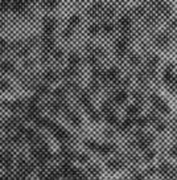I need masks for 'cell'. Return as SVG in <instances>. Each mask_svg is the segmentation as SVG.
I'll return each instance as SVG.
<instances>
[{
	"mask_svg": "<svg viewBox=\"0 0 177 180\" xmlns=\"http://www.w3.org/2000/svg\"><path fill=\"white\" fill-rule=\"evenodd\" d=\"M156 44H157L159 46H161V48L168 46V44H169V36H168L167 33L159 35L157 37H156Z\"/></svg>",
	"mask_w": 177,
	"mask_h": 180,
	"instance_id": "cell-1",
	"label": "cell"
},
{
	"mask_svg": "<svg viewBox=\"0 0 177 180\" xmlns=\"http://www.w3.org/2000/svg\"><path fill=\"white\" fill-rule=\"evenodd\" d=\"M159 9H160L161 12L165 15V16H169V15L172 13V8H171V5L165 4V3H164V4H162V5H161V7H160V8H159Z\"/></svg>",
	"mask_w": 177,
	"mask_h": 180,
	"instance_id": "cell-2",
	"label": "cell"
},
{
	"mask_svg": "<svg viewBox=\"0 0 177 180\" xmlns=\"http://www.w3.org/2000/svg\"><path fill=\"white\" fill-rule=\"evenodd\" d=\"M172 81H173L172 73H164V82L165 83H171Z\"/></svg>",
	"mask_w": 177,
	"mask_h": 180,
	"instance_id": "cell-3",
	"label": "cell"
},
{
	"mask_svg": "<svg viewBox=\"0 0 177 180\" xmlns=\"http://www.w3.org/2000/svg\"><path fill=\"white\" fill-rule=\"evenodd\" d=\"M149 64H151V66H156V65L159 64V57L157 56H152L149 58Z\"/></svg>",
	"mask_w": 177,
	"mask_h": 180,
	"instance_id": "cell-4",
	"label": "cell"
},
{
	"mask_svg": "<svg viewBox=\"0 0 177 180\" xmlns=\"http://www.w3.org/2000/svg\"><path fill=\"white\" fill-rule=\"evenodd\" d=\"M89 32H90V33H93V35H95L97 32H98V27H97V25H91Z\"/></svg>",
	"mask_w": 177,
	"mask_h": 180,
	"instance_id": "cell-5",
	"label": "cell"
},
{
	"mask_svg": "<svg viewBox=\"0 0 177 180\" xmlns=\"http://www.w3.org/2000/svg\"><path fill=\"white\" fill-rule=\"evenodd\" d=\"M78 21H79L78 17H77V16H73V17L70 19V24H71V25H75V24H78Z\"/></svg>",
	"mask_w": 177,
	"mask_h": 180,
	"instance_id": "cell-6",
	"label": "cell"
},
{
	"mask_svg": "<svg viewBox=\"0 0 177 180\" xmlns=\"http://www.w3.org/2000/svg\"><path fill=\"white\" fill-rule=\"evenodd\" d=\"M171 28H172V29L177 28V17H176V19H175V20H173L172 23H171Z\"/></svg>",
	"mask_w": 177,
	"mask_h": 180,
	"instance_id": "cell-7",
	"label": "cell"
},
{
	"mask_svg": "<svg viewBox=\"0 0 177 180\" xmlns=\"http://www.w3.org/2000/svg\"><path fill=\"white\" fill-rule=\"evenodd\" d=\"M175 85L177 86V77H176V78H175Z\"/></svg>",
	"mask_w": 177,
	"mask_h": 180,
	"instance_id": "cell-8",
	"label": "cell"
},
{
	"mask_svg": "<svg viewBox=\"0 0 177 180\" xmlns=\"http://www.w3.org/2000/svg\"><path fill=\"white\" fill-rule=\"evenodd\" d=\"M176 39H177V37H176Z\"/></svg>",
	"mask_w": 177,
	"mask_h": 180,
	"instance_id": "cell-9",
	"label": "cell"
}]
</instances>
